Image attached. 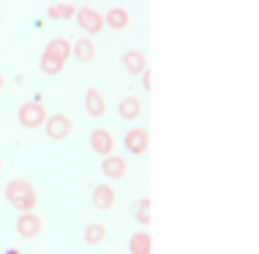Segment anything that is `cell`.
Listing matches in <instances>:
<instances>
[{
	"mask_svg": "<svg viewBox=\"0 0 259 254\" xmlns=\"http://www.w3.org/2000/svg\"><path fill=\"white\" fill-rule=\"evenodd\" d=\"M85 107H88V112H90L93 118H101V115H104V110H107V104H104V98H101L99 90L90 88L88 93H85Z\"/></svg>",
	"mask_w": 259,
	"mask_h": 254,
	"instance_id": "obj_15",
	"label": "cell"
},
{
	"mask_svg": "<svg viewBox=\"0 0 259 254\" xmlns=\"http://www.w3.org/2000/svg\"><path fill=\"white\" fill-rule=\"evenodd\" d=\"M115 200H117L115 189L107 186V183H101V186L93 189V205L99 208V210H109L112 205H115Z\"/></svg>",
	"mask_w": 259,
	"mask_h": 254,
	"instance_id": "obj_9",
	"label": "cell"
},
{
	"mask_svg": "<svg viewBox=\"0 0 259 254\" xmlns=\"http://www.w3.org/2000/svg\"><path fill=\"white\" fill-rule=\"evenodd\" d=\"M125 169H128V164H125V159H123V156H115V153L104 156V161H101V172L107 175V178H112V180L123 178V175H125Z\"/></svg>",
	"mask_w": 259,
	"mask_h": 254,
	"instance_id": "obj_8",
	"label": "cell"
},
{
	"mask_svg": "<svg viewBox=\"0 0 259 254\" xmlns=\"http://www.w3.org/2000/svg\"><path fill=\"white\" fill-rule=\"evenodd\" d=\"M71 55L76 60L88 63V60L96 58V44L90 39H79V41H74V44H71Z\"/></svg>",
	"mask_w": 259,
	"mask_h": 254,
	"instance_id": "obj_12",
	"label": "cell"
},
{
	"mask_svg": "<svg viewBox=\"0 0 259 254\" xmlns=\"http://www.w3.org/2000/svg\"><path fill=\"white\" fill-rule=\"evenodd\" d=\"M17 232L22 238H36L41 232V219L33 213V210H25V213L17 219Z\"/></svg>",
	"mask_w": 259,
	"mask_h": 254,
	"instance_id": "obj_7",
	"label": "cell"
},
{
	"mask_svg": "<svg viewBox=\"0 0 259 254\" xmlns=\"http://www.w3.org/2000/svg\"><path fill=\"white\" fill-rule=\"evenodd\" d=\"M6 197H9V202L17 210H33L36 208V202H38V197H36V189L30 186L27 180H22V178H14V180H9V186H6Z\"/></svg>",
	"mask_w": 259,
	"mask_h": 254,
	"instance_id": "obj_1",
	"label": "cell"
},
{
	"mask_svg": "<svg viewBox=\"0 0 259 254\" xmlns=\"http://www.w3.org/2000/svg\"><path fill=\"white\" fill-rule=\"evenodd\" d=\"M90 148H93L99 156H109V153H115V137H112V131L96 129L93 134H90Z\"/></svg>",
	"mask_w": 259,
	"mask_h": 254,
	"instance_id": "obj_6",
	"label": "cell"
},
{
	"mask_svg": "<svg viewBox=\"0 0 259 254\" xmlns=\"http://www.w3.org/2000/svg\"><path fill=\"white\" fill-rule=\"evenodd\" d=\"M0 88H3V74H0Z\"/></svg>",
	"mask_w": 259,
	"mask_h": 254,
	"instance_id": "obj_21",
	"label": "cell"
},
{
	"mask_svg": "<svg viewBox=\"0 0 259 254\" xmlns=\"http://www.w3.org/2000/svg\"><path fill=\"white\" fill-rule=\"evenodd\" d=\"M148 210H150V200H142V202H139V208H137V219H139L142 224L150 222V213H148Z\"/></svg>",
	"mask_w": 259,
	"mask_h": 254,
	"instance_id": "obj_20",
	"label": "cell"
},
{
	"mask_svg": "<svg viewBox=\"0 0 259 254\" xmlns=\"http://www.w3.org/2000/svg\"><path fill=\"white\" fill-rule=\"evenodd\" d=\"M44 55H50V58L66 63L68 55H71V44H68L66 39H52L50 44H47V52H44Z\"/></svg>",
	"mask_w": 259,
	"mask_h": 254,
	"instance_id": "obj_11",
	"label": "cell"
},
{
	"mask_svg": "<svg viewBox=\"0 0 259 254\" xmlns=\"http://www.w3.org/2000/svg\"><path fill=\"white\" fill-rule=\"evenodd\" d=\"M117 110H120V118H125V121H134V118L142 115V101L134 96H125L120 104H117Z\"/></svg>",
	"mask_w": 259,
	"mask_h": 254,
	"instance_id": "obj_14",
	"label": "cell"
},
{
	"mask_svg": "<svg viewBox=\"0 0 259 254\" xmlns=\"http://www.w3.org/2000/svg\"><path fill=\"white\" fill-rule=\"evenodd\" d=\"M76 17V22H79V27L82 30H88L90 36H93V33H101L104 30V17L96 9H79L74 14Z\"/></svg>",
	"mask_w": 259,
	"mask_h": 254,
	"instance_id": "obj_4",
	"label": "cell"
},
{
	"mask_svg": "<svg viewBox=\"0 0 259 254\" xmlns=\"http://www.w3.org/2000/svg\"><path fill=\"white\" fill-rule=\"evenodd\" d=\"M131 22V14L120 9V6H115V9H109L107 11V17H104V25H109V27H115V30H123L125 25Z\"/></svg>",
	"mask_w": 259,
	"mask_h": 254,
	"instance_id": "obj_10",
	"label": "cell"
},
{
	"mask_svg": "<svg viewBox=\"0 0 259 254\" xmlns=\"http://www.w3.org/2000/svg\"><path fill=\"white\" fill-rule=\"evenodd\" d=\"M125 151L128 153H134V156H142L145 151H148V145H150V137H148V131L145 129H131V131H125Z\"/></svg>",
	"mask_w": 259,
	"mask_h": 254,
	"instance_id": "obj_5",
	"label": "cell"
},
{
	"mask_svg": "<svg viewBox=\"0 0 259 254\" xmlns=\"http://www.w3.org/2000/svg\"><path fill=\"white\" fill-rule=\"evenodd\" d=\"M44 121H47L44 104L30 101V104H22V107H19V123H22L25 129H38V126H44Z\"/></svg>",
	"mask_w": 259,
	"mask_h": 254,
	"instance_id": "obj_2",
	"label": "cell"
},
{
	"mask_svg": "<svg viewBox=\"0 0 259 254\" xmlns=\"http://www.w3.org/2000/svg\"><path fill=\"white\" fill-rule=\"evenodd\" d=\"M150 235L148 232H134L131 235V241H128V251L131 254H150Z\"/></svg>",
	"mask_w": 259,
	"mask_h": 254,
	"instance_id": "obj_16",
	"label": "cell"
},
{
	"mask_svg": "<svg viewBox=\"0 0 259 254\" xmlns=\"http://www.w3.org/2000/svg\"><path fill=\"white\" fill-rule=\"evenodd\" d=\"M123 66L128 68L131 74H142L145 71V66H148V58H145L139 49H131V52H125L123 55Z\"/></svg>",
	"mask_w": 259,
	"mask_h": 254,
	"instance_id": "obj_13",
	"label": "cell"
},
{
	"mask_svg": "<svg viewBox=\"0 0 259 254\" xmlns=\"http://www.w3.org/2000/svg\"><path fill=\"white\" fill-rule=\"evenodd\" d=\"M47 14H50L52 19H68V17H74V14H76V9H74V6H68V3H60V6H52Z\"/></svg>",
	"mask_w": 259,
	"mask_h": 254,
	"instance_id": "obj_19",
	"label": "cell"
},
{
	"mask_svg": "<svg viewBox=\"0 0 259 254\" xmlns=\"http://www.w3.org/2000/svg\"><path fill=\"white\" fill-rule=\"evenodd\" d=\"M44 126H47V137L50 139H66L68 134L74 131V121L68 115H60V112L52 118H47Z\"/></svg>",
	"mask_w": 259,
	"mask_h": 254,
	"instance_id": "obj_3",
	"label": "cell"
},
{
	"mask_svg": "<svg viewBox=\"0 0 259 254\" xmlns=\"http://www.w3.org/2000/svg\"><path fill=\"white\" fill-rule=\"evenodd\" d=\"M0 167H3V161H0Z\"/></svg>",
	"mask_w": 259,
	"mask_h": 254,
	"instance_id": "obj_22",
	"label": "cell"
},
{
	"mask_svg": "<svg viewBox=\"0 0 259 254\" xmlns=\"http://www.w3.org/2000/svg\"><path fill=\"white\" fill-rule=\"evenodd\" d=\"M41 71L50 74V77H55V74L63 71V63L55 60V58H50V55H41Z\"/></svg>",
	"mask_w": 259,
	"mask_h": 254,
	"instance_id": "obj_18",
	"label": "cell"
},
{
	"mask_svg": "<svg viewBox=\"0 0 259 254\" xmlns=\"http://www.w3.org/2000/svg\"><path fill=\"white\" fill-rule=\"evenodd\" d=\"M85 241L90 246H99L101 241H107V227H104V224H88L85 227Z\"/></svg>",
	"mask_w": 259,
	"mask_h": 254,
	"instance_id": "obj_17",
	"label": "cell"
}]
</instances>
